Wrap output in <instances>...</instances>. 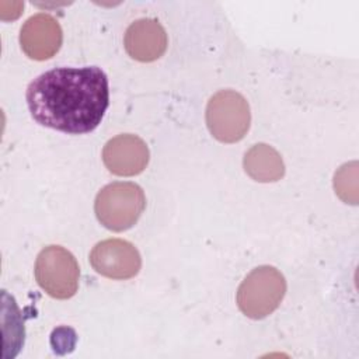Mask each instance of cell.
<instances>
[{"label": "cell", "mask_w": 359, "mask_h": 359, "mask_svg": "<svg viewBox=\"0 0 359 359\" xmlns=\"http://www.w3.org/2000/svg\"><path fill=\"white\" fill-rule=\"evenodd\" d=\"M244 170L258 182H273L283 177L285 164L273 147L258 143L245 153Z\"/></svg>", "instance_id": "10"}, {"label": "cell", "mask_w": 359, "mask_h": 359, "mask_svg": "<svg viewBox=\"0 0 359 359\" xmlns=\"http://www.w3.org/2000/svg\"><path fill=\"white\" fill-rule=\"evenodd\" d=\"M123 43L130 57L139 62H153L165 52L167 34L157 20L140 18L128 27Z\"/></svg>", "instance_id": "9"}, {"label": "cell", "mask_w": 359, "mask_h": 359, "mask_svg": "<svg viewBox=\"0 0 359 359\" xmlns=\"http://www.w3.org/2000/svg\"><path fill=\"white\" fill-rule=\"evenodd\" d=\"M102 160L105 167L115 175H136L149 163V147L136 135H118L104 146Z\"/></svg>", "instance_id": "7"}, {"label": "cell", "mask_w": 359, "mask_h": 359, "mask_svg": "<svg viewBox=\"0 0 359 359\" xmlns=\"http://www.w3.org/2000/svg\"><path fill=\"white\" fill-rule=\"evenodd\" d=\"M27 104L43 126L73 135L91 132L109 104L107 74L97 66L52 69L29 83Z\"/></svg>", "instance_id": "1"}, {"label": "cell", "mask_w": 359, "mask_h": 359, "mask_svg": "<svg viewBox=\"0 0 359 359\" xmlns=\"http://www.w3.org/2000/svg\"><path fill=\"white\" fill-rule=\"evenodd\" d=\"M90 262L95 272L111 279H129L142 266L137 248L121 238H108L98 243L90 254Z\"/></svg>", "instance_id": "6"}, {"label": "cell", "mask_w": 359, "mask_h": 359, "mask_svg": "<svg viewBox=\"0 0 359 359\" xmlns=\"http://www.w3.org/2000/svg\"><path fill=\"white\" fill-rule=\"evenodd\" d=\"M62 28L52 15L39 13L29 17L20 32V43L27 56L35 60L52 57L60 48Z\"/></svg>", "instance_id": "8"}, {"label": "cell", "mask_w": 359, "mask_h": 359, "mask_svg": "<svg viewBox=\"0 0 359 359\" xmlns=\"http://www.w3.org/2000/svg\"><path fill=\"white\" fill-rule=\"evenodd\" d=\"M146 206L143 189L133 182H112L97 195L94 210L97 219L112 231L130 229Z\"/></svg>", "instance_id": "2"}, {"label": "cell", "mask_w": 359, "mask_h": 359, "mask_svg": "<svg viewBox=\"0 0 359 359\" xmlns=\"http://www.w3.org/2000/svg\"><path fill=\"white\" fill-rule=\"evenodd\" d=\"M80 269L74 255L60 245H48L36 257L35 279L55 299H69L79 287Z\"/></svg>", "instance_id": "5"}, {"label": "cell", "mask_w": 359, "mask_h": 359, "mask_svg": "<svg viewBox=\"0 0 359 359\" xmlns=\"http://www.w3.org/2000/svg\"><path fill=\"white\" fill-rule=\"evenodd\" d=\"M251 114L245 98L233 90L216 93L206 107V123L219 142L241 140L250 129Z\"/></svg>", "instance_id": "4"}, {"label": "cell", "mask_w": 359, "mask_h": 359, "mask_svg": "<svg viewBox=\"0 0 359 359\" xmlns=\"http://www.w3.org/2000/svg\"><path fill=\"white\" fill-rule=\"evenodd\" d=\"M286 292L283 275L273 266L262 265L252 269L237 290V304L250 318L259 320L273 313Z\"/></svg>", "instance_id": "3"}]
</instances>
